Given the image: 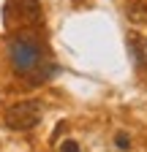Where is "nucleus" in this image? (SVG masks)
Here are the masks:
<instances>
[{
    "instance_id": "obj_1",
    "label": "nucleus",
    "mask_w": 147,
    "mask_h": 152,
    "mask_svg": "<svg viewBox=\"0 0 147 152\" xmlns=\"http://www.w3.org/2000/svg\"><path fill=\"white\" fill-rule=\"evenodd\" d=\"M8 57L16 73L33 76V82H46V76L54 71V65L49 63V54L44 49V44L30 33H16L8 41Z\"/></svg>"
},
{
    "instance_id": "obj_2",
    "label": "nucleus",
    "mask_w": 147,
    "mask_h": 152,
    "mask_svg": "<svg viewBox=\"0 0 147 152\" xmlns=\"http://www.w3.org/2000/svg\"><path fill=\"white\" fill-rule=\"evenodd\" d=\"M3 22L8 30L14 27H35L41 22V3L38 0H6Z\"/></svg>"
},
{
    "instance_id": "obj_3",
    "label": "nucleus",
    "mask_w": 147,
    "mask_h": 152,
    "mask_svg": "<svg viewBox=\"0 0 147 152\" xmlns=\"http://www.w3.org/2000/svg\"><path fill=\"white\" fill-rule=\"evenodd\" d=\"M41 117H44V106L38 101H19L6 111L3 122L11 130H30L41 122Z\"/></svg>"
},
{
    "instance_id": "obj_4",
    "label": "nucleus",
    "mask_w": 147,
    "mask_h": 152,
    "mask_svg": "<svg viewBox=\"0 0 147 152\" xmlns=\"http://www.w3.org/2000/svg\"><path fill=\"white\" fill-rule=\"evenodd\" d=\"M125 16L131 19V22H136V25H147V3H142V0H136V3H128Z\"/></svg>"
},
{
    "instance_id": "obj_5",
    "label": "nucleus",
    "mask_w": 147,
    "mask_h": 152,
    "mask_svg": "<svg viewBox=\"0 0 147 152\" xmlns=\"http://www.w3.org/2000/svg\"><path fill=\"white\" fill-rule=\"evenodd\" d=\"M115 144H117V149H131V139H128L125 136V133H117V136H115Z\"/></svg>"
},
{
    "instance_id": "obj_6",
    "label": "nucleus",
    "mask_w": 147,
    "mask_h": 152,
    "mask_svg": "<svg viewBox=\"0 0 147 152\" xmlns=\"http://www.w3.org/2000/svg\"><path fill=\"white\" fill-rule=\"evenodd\" d=\"M60 152H79V144L76 141H63L60 144Z\"/></svg>"
}]
</instances>
